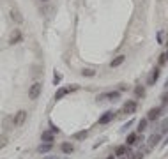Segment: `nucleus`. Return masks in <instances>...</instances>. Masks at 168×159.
Segmentation results:
<instances>
[{"label":"nucleus","mask_w":168,"mask_h":159,"mask_svg":"<svg viewBox=\"0 0 168 159\" xmlns=\"http://www.w3.org/2000/svg\"><path fill=\"white\" fill-rule=\"evenodd\" d=\"M73 138L74 140H78V141H80V140H85V138H87V131H78V133H74L73 134Z\"/></svg>","instance_id":"21"},{"label":"nucleus","mask_w":168,"mask_h":159,"mask_svg":"<svg viewBox=\"0 0 168 159\" xmlns=\"http://www.w3.org/2000/svg\"><path fill=\"white\" fill-rule=\"evenodd\" d=\"M147 124H149V120H147V117L145 118H142L140 122H138V127H136V133H143L145 129H147Z\"/></svg>","instance_id":"17"},{"label":"nucleus","mask_w":168,"mask_h":159,"mask_svg":"<svg viewBox=\"0 0 168 159\" xmlns=\"http://www.w3.org/2000/svg\"><path fill=\"white\" fill-rule=\"evenodd\" d=\"M161 140V133H154V134H150L147 140V143H149V148H152V147H156L158 145V141Z\"/></svg>","instance_id":"10"},{"label":"nucleus","mask_w":168,"mask_h":159,"mask_svg":"<svg viewBox=\"0 0 168 159\" xmlns=\"http://www.w3.org/2000/svg\"><path fill=\"white\" fill-rule=\"evenodd\" d=\"M115 156L122 157V156H131V147L129 145H119L115 148Z\"/></svg>","instance_id":"8"},{"label":"nucleus","mask_w":168,"mask_h":159,"mask_svg":"<svg viewBox=\"0 0 168 159\" xmlns=\"http://www.w3.org/2000/svg\"><path fill=\"white\" fill-rule=\"evenodd\" d=\"M82 74H83V76H89V78H92V76H96V71H94V69H83Z\"/></svg>","instance_id":"22"},{"label":"nucleus","mask_w":168,"mask_h":159,"mask_svg":"<svg viewBox=\"0 0 168 159\" xmlns=\"http://www.w3.org/2000/svg\"><path fill=\"white\" fill-rule=\"evenodd\" d=\"M165 64H166V57L163 53V55H159V65H165Z\"/></svg>","instance_id":"27"},{"label":"nucleus","mask_w":168,"mask_h":159,"mask_svg":"<svg viewBox=\"0 0 168 159\" xmlns=\"http://www.w3.org/2000/svg\"><path fill=\"white\" fill-rule=\"evenodd\" d=\"M120 159H129V156H122V157H120Z\"/></svg>","instance_id":"36"},{"label":"nucleus","mask_w":168,"mask_h":159,"mask_svg":"<svg viewBox=\"0 0 168 159\" xmlns=\"http://www.w3.org/2000/svg\"><path fill=\"white\" fill-rule=\"evenodd\" d=\"M133 122H135V120H129V122H127L126 126H124V131H126V129H127V127H129V126H133Z\"/></svg>","instance_id":"31"},{"label":"nucleus","mask_w":168,"mask_h":159,"mask_svg":"<svg viewBox=\"0 0 168 159\" xmlns=\"http://www.w3.org/2000/svg\"><path fill=\"white\" fill-rule=\"evenodd\" d=\"M106 159H115V156H108Z\"/></svg>","instance_id":"35"},{"label":"nucleus","mask_w":168,"mask_h":159,"mask_svg":"<svg viewBox=\"0 0 168 159\" xmlns=\"http://www.w3.org/2000/svg\"><path fill=\"white\" fill-rule=\"evenodd\" d=\"M124 60H126V55H117L115 58L110 62V65H112V67H119V65L124 64Z\"/></svg>","instance_id":"14"},{"label":"nucleus","mask_w":168,"mask_h":159,"mask_svg":"<svg viewBox=\"0 0 168 159\" xmlns=\"http://www.w3.org/2000/svg\"><path fill=\"white\" fill-rule=\"evenodd\" d=\"M165 57H166V62H168V50L165 51Z\"/></svg>","instance_id":"34"},{"label":"nucleus","mask_w":168,"mask_h":159,"mask_svg":"<svg viewBox=\"0 0 168 159\" xmlns=\"http://www.w3.org/2000/svg\"><path fill=\"white\" fill-rule=\"evenodd\" d=\"M158 42H159V44H165V32H163V30L158 32Z\"/></svg>","instance_id":"24"},{"label":"nucleus","mask_w":168,"mask_h":159,"mask_svg":"<svg viewBox=\"0 0 168 159\" xmlns=\"http://www.w3.org/2000/svg\"><path fill=\"white\" fill-rule=\"evenodd\" d=\"M41 90H42V85L41 83L30 85V88H29V97H30L32 101H34V99H37V97L41 95Z\"/></svg>","instance_id":"3"},{"label":"nucleus","mask_w":168,"mask_h":159,"mask_svg":"<svg viewBox=\"0 0 168 159\" xmlns=\"http://www.w3.org/2000/svg\"><path fill=\"white\" fill-rule=\"evenodd\" d=\"M60 78H62L60 74H55V78H53V83H55V85H59V81H60Z\"/></svg>","instance_id":"28"},{"label":"nucleus","mask_w":168,"mask_h":159,"mask_svg":"<svg viewBox=\"0 0 168 159\" xmlns=\"http://www.w3.org/2000/svg\"><path fill=\"white\" fill-rule=\"evenodd\" d=\"M159 133H168V118H165L163 122H161V131Z\"/></svg>","instance_id":"23"},{"label":"nucleus","mask_w":168,"mask_h":159,"mask_svg":"<svg viewBox=\"0 0 168 159\" xmlns=\"http://www.w3.org/2000/svg\"><path fill=\"white\" fill-rule=\"evenodd\" d=\"M113 118H115V111L108 110V111H105L103 115L99 117V126H105V124H110V122H112Z\"/></svg>","instance_id":"5"},{"label":"nucleus","mask_w":168,"mask_h":159,"mask_svg":"<svg viewBox=\"0 0 168 159\" xmlns=\"http://www.w3.org/2000/svg\"><path fill=\"white\" fill-rule=\"evenodd\" d=\"M166 104H168V92L163 95V106H166Z\"/></svg>","instance_id":"29"},{"label":"nucleus","mask_w":168,"mask_h":159,"mask_svg":"<svg viewBox=\"0 0 168 159\" xmlns=\"http://www.w3.org/2000/svg\"><path fill=\"white\" fill-rule=\"evenodd\" d=\"M161 106H156V108H150L149 110V113H147V120L149 122H156L159 117H161Z\"/></svg>","instance_id":"4"},{"label":"nucleus","mask_w":168,"mask_h":159,"mask_svg":"<svg viewBox=\"0 0 168 159\" xmlns=\"http://www.w3.org/2000/svg\"><path fill=\"white\" fill-rule=\"evenodd\" d=\"M159 76H161V71H159V67H156L154 71H152V74L149 76V80H147V85L150 87V85H154L156 81L159 80Z\"/></svg>","instance_id":"9"},{"label":"nucleus","mask_w":168,"mask_h":159,"mask_svg":"<svg viewBox=\"0 0 168 159\" xmlns=\"http://www.w3.org/2000/svg\"><path fill=\"white\" fill-rule=\"evenodd\" d=\"M52 148H53V143H41V145L37 147V152H39V154H48Z\"/></svg>","instance_id":"15"},{"label":"nucleus","mask_w":168,"mask_h":159,"mask_svg":"<svg viewBox=\"0 0 168 159\" xmlns=\"http://www.w3.org/2000/svg\"><path fill=\"white\" fill-rule=\"evenodd\" d=\"M131 156H133L131 159H143V152L140 150V152H135V154H131Z\"/></svg>","instance_id":"26"},{"label":"nucleus","mask_w":168,"mask_h":159,"mask_svg":"<svg viewBox=\"0 0 168 159\" xmlns=\"http://www.w3.org/2000/svg\"><path fill=\"white\" fill-rule=\"evenodd\" d=\"M135 95H136V97H143V95H145V87L136 85V87H135Z\"/></svg>","instance_id":"20"},{"label":"nucleus","mask_w":168,"mask_h":159,"mask_svg":"<svg viewBox=\"0 0 168 159\" xmlns=\"http://www.w3.org/2000/svg\"><path fill=\"white\" fill-rule=\"evenodd\" d=\"M135 143H138V133H129L126 138V145H129V147H133Z\"/></svg>","instance_id":"13"},{"label":"nucleus","mask_w":168,"mask_h":159,"mask_svg":"<svg viewBox=\"0 0 168 159\" xmlns=\"http://www.w3.org/2000/svg\"><path fill=\"white\" fill-rule=\"evenodd\" d=\"M4 127L5 129H12L14 127V117H5L4 118Z\"/></svg>","instance_id":"19"},{"label":"nucleus","mask_w":168,"mask_h":159,"mask_svg":"<svg viewBox=\"0 0 168 159\" xmlns=\"http://www.w3.org/2000/svg\"><path fill=\"white\" fill-rule=\"evenodd\" d=\"M5 145H7V136H5V134H2V136H0V148L5 147Z\"/></svg>","instance_id":"25"},{"label":"nucleus","mask_w":168,"mask_h":159,"mask_svg":"<svg viewBox=\"0 0 168 159\" xmlns=\"http://www.w3.org/2000/svg\"><path fill=\"white\" fill-rule=\"evenodd\" d=\"M41 140L44 143H53V140H55V133L52 131H42L41 133Z\"/></svg>","instance_id":"11"},{"label":"nucleus","mask_w":168,"mask_h":159,"mask_svg":"<svg viewBox=\"0 0 168 159\" xmlns=\"http://www.w3.org/2000/svg\"><path fill=\"white\" fill-rule=\"evenodd\" d=\"M20 41H21V32L14 30L12 35H11V39H9V44H16V42H20Z\"/></svg>","instance_id":"16"},{"label":"nucleus","mask_w":168,"mask_h":159,"mask_svg":"<svg viewBox=\"0 0 168 159\" xmlns=\"http://www.w3.org/2000/svg\"><path fill=\"white\" fill-rule=\"evenodd\" d=\"M25 120H27V111L25 110H20L16 115H14V127H20L25 124Z\"/></svg>","instance_id":"7"},{"label":"nucleus","mask_w":168,"mask_h":159,"mask_svg":"<svg viewBox=\"0 0 168 159\" xmlns=\"http://www.w3.org/2000/svg\"><path fill=\"white\" fill-rule=\"evenodd\" d=\"M11 20L14 21V23H21V21H23V16H21V12L18 9H11Z\"/></svg>","instance_id":"12"},{"label":"nucleus","mask_w":168,"mask_h":159,"mask_svg":"<svg viewBox=\"0 0 168 159\" xmlns=\"http://www.w3.org/2000/svg\"><path fill=\"white\" fill-rule=\"evenodd\" d=\"M60 150H62L64 154H71V152H73V150H74V147H73V145H71V143H67V141H64L62 145H60Z\"/></svg>","instance_id":"18"},{"label":"nucleus","mask_w":168,"mask_h":159,"mask_svg":"<svg viewBox=\"0 0 168 159\" xmlns=\"http://www.w3.org/2000/svg\"><path fill=\"white\" fill-rule=\"evenodd\" d=\"M44 159H59V157H57V156H46Z\"/></svg>","instance_id":"33"},{"label":"nucleus","mask_w":168,"mask_h":159,"mask_svg":"<svg viewBox=\"0 0 168 159\" xmlns=\"http://www.w3.org/2000/svg\"><path fill=\"white\" fill-rule=\"evenodd\" d=\"M166 145H168V136L165 138V141H163V143H161V147H166Z\"/></svg>","instance_id":"32"},{"label":"nucleus","mask_w":168,"mask_h":159,"mask_svg":"<svg viewBox=\"0 0 168 159\" xmlns=\"http://www.w3.org/2000/svg\"><path fill=\"white\" fill-rule=\"evenodd\" d=\"M136 108H138L136 101H126L124 106H122V110H120V113H129V115H133V113L136 111Z\"/></svg>","instance_id":"2"},{"label":"nucleus","mask_w":168,"mask_h":159,"mask_svg":"<svg viewBox=\"0 0 168 159\" xmlns=\"http://www.w3.org/2000/svg\"><path fill=\"white\" fill-rule=\"evenodd\" d=\"M41 2H48V0H41Z\"/></svg>","instance_id":"37"},{"label":"nucleus","mask_w":168,"mask_h":159,"mask_svg":"<svg viewBox=\"0 0 168 159\" xmlns=\"http://www.w3.org/2000/svg\"><path fill=\"white\" fill-rule=\"evenodd\" d=\"M120 97V90H113V92H106V94L97 95V101H103V99H108V101H117Z\"/></svg>","instance_id":"6"},{"label":"nucleus","mask_w":168,"mask_h":159,"mask_svg":"<svg viewBox=\"0 0 168 159\" xmlns=\"http://www.w3.org/2000/svg\"><path fill=\"white\" fill-rule=\"evenodd\" d=\"M73 90H78V85H73V87H60V88L55 92V99L59 101V99L66 97V95L69 94V92H73Z\"/></svg>","instance_id":"1"},{"label":"nucleus","mask_w":168,"mask_h":159,"mask_svg":"<svg viewBox=\"0 0 168 159\" xmlns=\"http://www.w3.org/2000/svg\"><path fill=\"white\" fill-rule=\"evenodd\" d=\"M50 131H52V133H60V129L57 126H53V124H52V129H50Z\"/></svg>","instance_id":"30"}]
</instances>
